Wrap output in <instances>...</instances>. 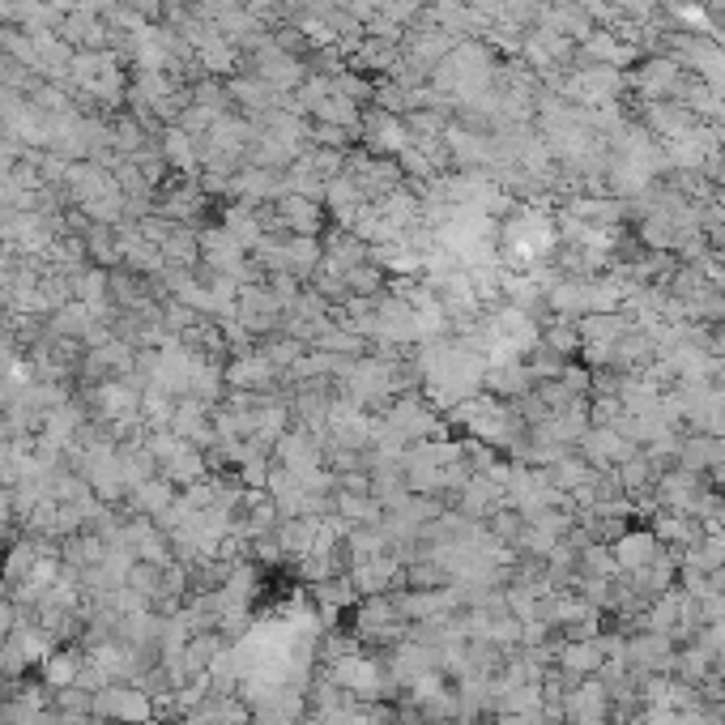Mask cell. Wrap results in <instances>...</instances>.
<instances>
[{"label": "cell", "instance_id": "6da1fadb", "mask_svg": "<svg viewBox=\"0 0 725 725\" xmlns=\"http://www.w3.org/2000/svg\"><path fill=\"white\" fill-rule=\"evenodd\" d=\"M90 717H99V721H120V725H145L154 717V700L145 696V691L137 683H107L94 691V708H90Z\"/></svg>", "mask_w": 725, "mask_h": 725}, {"label": "cell", "instance_id": "7a4b0ae2", "mask_svg": "<svg viewBox=\"0 0 725 725\" xmlns=\"http://www.w3.org/2000/svg\"><path fill=\"white\" fill-rule=\"evenodd\" d=\"M551 244H555V231H551V222H546L542 214H525L521 218H512L508 227H504V248L517 256L521 265H529V261H542L546 252H551Z\"/></svg>", "mask_w": 725, "mask_h": 725}, {"label": "cell", "instance_id": "3957f363", "mask_svg": "<svg viewBox=\"0 0 725 725\" xmlns=\"http://www.w3.org/2000/svg\"><path fill=\"white\" fill-rule=\"evenodd\" d=\"M627 337H632V329H627L619 316H610V312L589 316L585 329H580V342H585V350L593 354V359H610V354H615Z\"/></svg>", "mask_w": 725, "mask_h": 725}, {"label": "cell", "instance_id": "277c9868", "mask_svg": "<svg viewBox=\"0 0 725 725\" xmlns=\"http://www.w3.org/2000/svg\"><path fill=\"white\" fill-rule=\"evenodd\" d=\"M282 312V295H273L265 286H248L244 295H239V320H244L248 329H269L273 320Z\"/></svg>", "mask_w": 725, "mask_h": 725}, {"label": "cell", "instance_id": "5b68a950", "mask_svg": "<svg viewBox=\"0 0 725 725\" xmlns=\"http://www.w3.org/2000/svg\"><path fill=\"white\" fill-rule=\"evenodd\" d=\"M278 218H282V227L299 231V235L320 231V205L312 197H303V192H282L278 197Z\"/></svg>", "mask_w": 725, "mask_h": 725}, {"label": "cell", "instance_id": "8992f818", "mask_svg": "<svg viewBox=\"0 0 725 725\" xmlns=\"http://www.w3.org/2000/svg\"><path fill=\"white\" fill-rule=\"evenodd\" d=\"M653 559H657V538L653 534H623L615 542V563L619 568L644 572V568H653Z\"/></svg>", "mask_w": 725, "mask_h": 725}, {"label": "cell", "instance_id": "52a82bcc", "mask_svg": "<svg viewBox=\"0 0 725 725\" xmlns=\"http://www.w3.org/2000/svg\"><path fill=\"white\" fill-rule=\"evenodd\" d=\"M158 154L171 158L180 171H197V137H188L184 128H175V124L163 133V150H158Z\"/></svg>", "mask_w": 725, "mask_h": 725}, {"label": "cell", "instance_id": "ba28073f", "mask_svg": "<svg viewBox=\"0 0 725 725\" xmlns=\"http://www.w3.org/2000/svg\"><path fill=\"white\" fill-rule=\"evenodd\" d=\"M197 47H201V64H205V73H227L231 64H235V43H231V39L209 35V39H201Z\"/></svg>", "mask_w": 725, "mask_h": 725}, {"label": "cell", "instance_id": "9c48e42d", "mask_svg": "<svg viewBox=\"0 0 725 725\" xmlns=\"http://www.w3.org/2000/svg\"><path fill=\"white\" fill-rule=\"evenodd\" d=\"M393 56H397V43L393 39H380V35H372L363 47H359V69H389L393 64Z\"/></svg>", "mask_w": 725, "mask_h": 725}, {"label": "cell", "instance_id": "30bf717a", "mask_svg": "<svg viewBox=\"0 0 725 725\" xmlns=\"http://www.w3.org/2000/svg\"><path fill=\"white\" fill-rule=\"evenodd\" d=\"M372 137H376V145H380V150H389V154L406 150V128H401L393 116H376V124H372Z\"/></svg>", "mask_w": 725, "mask_h": 725}, {"label": "cell", "instance_id": "8fae6325", "mask_svg": "<svg viewBox=\"0 0 725 725\" xmlns=\"http://www.w3.org/2000/svg\"><path fill=\"white\" fill-rule=\"evenodd\" d=\"M563 666H572L580 674H589V670H602V644H572L568 653H563Z\"/></svg>", "mask_w": 725, "mask_h": 725}, {"label": "cell", "instance_id": "7c38bea8", "mask_svg": "<svg viewBox=\"0 0 725 725\" xmlns=\"http://www.w3.org/2000/svg\"><path fill=\"white\" fill-rule=\"evenodd\" d=\"M589 52H598V60H606V64H627L636 52L627 43H615L610 35H589Z\"/></svg>", "mask_w": 725, "mask_h": 725}, {"label": "cell", "instance_id": "4fadbf2b", "mask_svg": "<svg viewBox=\"0 0 725 725\" xmlns=\"http://www.w3.org/2000/svg\"><path fill=\"white\" fill-rule=\"evenodd\" d=\"M670 82H674V64H670V60H653L649 69L640 73V86L649 90V94H666Z\"/></svg>", "mask_w": 725, "mask_h": 725}, {"label": "cell", "instance_id": "5bb4252c", "mask_svg": "<svg viewBox=\"0 0 725 725\" xmlns=\"http://www.w3.org/2000/svg\"><path fill=\"white\" fill-rule=\"evenodd\" d=\"M551 478L559 482V487H580V482L589 478V470H585V461H559L551 470Z\"/></svg>", "mask_w": 725, "mask_h": 725}, {"label": "cell", "instance_id": "9a60e30c", "mask_svg": "<svg viewBox=\"0 0 725 725\" xmlns=\"http://www.w3.org/2000/svg\"><path fill=\"white\" fill-rule=\"evenodd\" d=\"M679 18H683L691 30H708V13H704V9H696V5H683V9H679Z\"/></svg>", "mask_w": 725, "mask_h": 725}]
</instances>
